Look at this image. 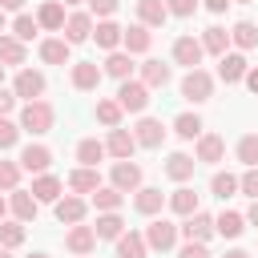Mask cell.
Returning a JSON list of instances; mask_svg holds the SVG:
<instances>
[{"mask_svg": "<svg viewBox=\"0 0 258 258\" xmlns=\"http://www.w3.org/2000/svg\"><path fill=\"white\" fill-rule=\"evenodd\" d=\"M52 121H56V113H52V105L48 101H28L24 109H20V133H32V137H40V133H48L52 129Z\"/></svg>", "mask_w": 258, "mask_h": 258, "instance_id": "6da1fadb", "label": "cell"}, {"mask_svg": "<svg viewBox=\"0 0 258 258\" xmlns=\"http://www.w3.org/2000/svg\"><path fill=\"white\" fill-rule=\"evenodd\" d=\"M181 97H185L189 105H206V101L214 97V77H210L206 69H189L185 81H181Z\"/></svg>", "mask_w": 258, "mask_h": 258, "instance_id": "7a4b0ae2", "label": "cell"}, {"mask_svg": "<svg viewBox=\"0 0 258 258\" xmlns=\"http://www.w3.org/2000/svg\"><path fill=\"white\" fill-rule=\"evenodd\" d=\"M117 105H121L125 113H141V109L149 105V85H145V81H121Z\"/></svg>", "mask_w": 258, "mask_h": 258, "instance_id": "3957f363", "label": "cell"}, {"mask_svg": "<svg viewBox=\"0 0 258 258\" xmlns=\"http://www.w3.org/2000/svg\"><path fill=\"white\" fill-rule=\"evenodd\" d=\"M177 234H181V230H177L173 222H165V218H157V222L145 226V242H149V250H161V254L177 246Z\"/></svg>", "mask_w": 258, "mask_h": 258, "instance_id": "277c9868", "label": "cell"}, {"mask_svg": "<svg viewBox=\"0 0 258 258\" xmlns=\"http://www.w3.org/2000/svg\"><path fill=\"white\" fill-rule=\"evenodd\" d=\"M177 230H181V238H185V242H210V238L218 234L214 218H210V214H202V210H198V214H189Z\"/></svg>", "mask_w": 258, "mask_h": 258, "instance_id": "5b68a950", "label": "cell"}, {"mask_svg": "<svg viewBox=\"0 0 258 258\" xmlns=\"http://www.w3.org/2000/svg\"><path fill=\"white\" fill-rule=\"evenodd\" d=\"M12 93L24 97V105H28V101H40V93H44V73H40V69H20Z\"/></svg>", "mask_w": 258, "mask_h": 258, "instance_id": "8992f818", "label": "cell"}, {"mask_svg": "<svg viewBox=\"0 0 258 258\" xmlns=\"http://www.w3.org/2000/svg\"><path fill=\"white\" fill-rule=\"evenodd\" d=\"M48 165H52V149L48 145L36 141V145H24L20 149V169H28V173L40 177V173H48Z\"/></svg>", "mask_w": 258, "mask_h": 258, "instance_id": "52a82bcc", "label": "cell"}, {"mask_svg": "<svg viewBox=\"0 0 258 258\" xmlns=\"http://www.w3.org/2000/svg\"><path fill=\"white\" fill-rule=\"evenodd\" d=\"M64 246H69L77 258H89V254H93V246H97V230H93V226H69Z\"/></svg>", "mask_w": 258, "mask_h": 258, "instance_id": "ba28073f", "label": "cell"}, {"mask_svg": "<svg viewBox=\"0 0 258 258\" xmlns=\"http://www.w3.org/2000/svg\"><path fill=\"white\" fill-rule=\"evenodd\" d=\"M202 56H206L202 40H194V36H177V40H173V60H177V64L198 69V64H202Z\"/></svg>", "mask_w": 258, "mask_h": 258, "instance_id": "9c48e42d", "label": "cell"}, {"mask_svg": "<svg viewBox=\"0 0 258 258\" xmlns=\"http://www.w3.org/2000/svg\"><path fill=\"white\" fill-rule=\"evenodd\" d=\"M105 149H109V157H117V161H129L133 157V149H137V137L129 133V129H109V141H105Z\"/></svg>", "mask_w": 258, "mask_h": 258, "instance_id": "30bf717a", "label": "cell"}, {"mask_svg": "<svg viewBox=\"0 0 258 258\" xmlns=\"http://www.w3.org/2000/svg\"><path fill=\"white\" fill-rule=\"evenodd\" d=\"M113 185L121 194H137L141 189V165L137 161H117L113 165Z\"/></svg>", "mask_w": 258, "mask_h": 258, "instance_id": "8fae6325", "label": "cell"}, {"mask_svg": "<svg viewBox=\"0 0 258 258\" xmlns=\"http://www.w3.org/2000/svg\"><path fill=\"white\" fill-rule=\"evenodd\" d=\"M93 16L89 12H69V20H64V40L69 44H81V40H89L93 36Z\"/></svg>", "mask_w": 258, "mask_h": 258, "instance_id": "7c38bea8", "label": "cell"}, {"mask_svg": "<svg viewBox=\"0 0 258 258\" xmlns=\"http://www.w3.org/2000/svg\"><path fill=\"white\" fill-rule=\"evenodd\" d=\"M133 206H137V214L153 218V214H161V210L169 206V198H165L161 189H153V185H141V189H137V198H133Z\"/></svg>", "mask_w": 258, "mask_h": 258, "instance_id": "4fadbf2b", "label": "cell"}, {"mask_svg": "<svg viewBox=\"0 0 258 258\" xmlns=\"http://www.w3.org/2000/svg\"><path fill=\"white\" fill-rule=\"evenodd\" d=\"M165 20H169L165 0H137V24H145V28H161Z\"/></svg>", "mask_w": 258, "mask_h": 258, "instance_id": "5bb4252c", "label": "cell"}, {"mask_svg": "<svg viewBox=\"0 0 258 258\" xmlns=\"http://www.w3.org/2000/svg\"><path fill=\"white\" fill-rule=\"evenodd\" d=\"M64 20H69V16H64V4H60V0H44L40 12H36V24L48 28V32H64Z\"/></svg>", "mask_w": 258, "mask_h": 258, "instance_id": "9a60e30c", "label": "cell"}, {"mask_svg": "<svg viewBox=\"0 0 258 258\" xmlns=\"http://www.w3.org/2000/svg\"><path fill=\"white\" fill-rule=\"evenodd\" d=\"M133 137H137V145H145V149H157V145L165 141V129H161V121H153V117H141V121L133 125Z\"/></svg>", "mask_w": 258, "mask_h": 258, "instance_id": "2e32d148", "label": "cell"}, {"mask_svg": "<svg viewBox=\"0 0 258 258\" xmlns=\"http://www.w3.org/2000/svg\"><path fill=\"white\" fill-rule=\"evenodd\" d=\"M69 189H73V194H97V189H101V173H97L93 165H77V169L69 173Z\"/></svg>", "mask_w": 258, "mask_h": 258, "instance_id": "e0dca14e", "label": "cell"}, {"mask_svg": "<svg viewBox=\"0 0 258 258\" xmlns=\"http://www.w3.org/2000/svg\"><path fill=\"white\" fill-rule=\"evenodd\" d=\"M36 198H32V189H12V198H8V210H12V218L16 222H32L36 218Z\"/></svg>", "mask_w": 258, "mask_h": 258, "instance_id": "ac0fdd59", "label": "cell"}, {"mask_svg": "<svg viewBox=\"0 0 258 258\" xmlns=\"http://www.w3.org/2000/svg\"><path fill=\"white\" fill-rule=\"evenodd\" d=\"M246 73H250V64H246V56H242V52H226V56H222V64H218V77H222L226 85L246 81Z\"/></svg>", "mask_w": 258, "mask_h": 258, "instance_id": "d6986e66", "label": "cell"}, {"mask_svg": "<svg viewBox=\"0 0 258 258\" xmlns=\"http://www.w3.org/2000/svg\"><path fill=\"white\" fill-rule=\"evenodd\" d=\"M97 85H101V69H97L93 60H77V64H73V89L93 93Z\"/></svg>", "mask_w": 258, "mask_h": 258, "instance_id": "ffe728a7", "label": "cell"}, {"mask_svg": "<svg viewBox=\"0 0 258 258\" xmlns=\"http://www.w3.org/2000/svg\"><path fill=\"white\" fill-rule=\"evenodd\" d=\"M222 157H226V141H222L218 133H202V137H198V161L218 165Z\"/></svg>", "mask_w": 258, "mask_h": 258, "instance_id": "44dd1931", "label": "cell"}, {"mask_svg": "<svg viewBox=\"0 0 258 258\" xmlns=\"http://www.w3.org/2000/svg\"><path fill=\"white\" fill-rule=\"evenodd\" d=\"M93 40H97V48L117 52V44L125 40V28H121V24H113V20H101V24L93 28Z\"/></svg>", "mask_w": 258, "mask_h": 258, "instance_id": "7402d4cb", "label": "cell"}, {"mask_svg": "<svg viewBox=\"0 0 258 258\" xmlns=\"http://www.w3.org/2000/svg\"><path fill=\"white\" fill-rule=\"evenodd\" d=\"M69 40L64 36H48V40H40V60L44 64H69Z\"/></svg>", "mask_w": 258, "mask_h": 258, "instance_id": "603a6c76", "label": "cell"}, {"mask_svg": "<svg viewBox=\"0 0 258 258\" xmlns=\"http://www.w3.org/2000/svg\"><path fill=\"white\" fill-rule=\"evenodd\" d=\"M60 189H64V185H60V177H52V173L32 177V198H36V202H52V206H56V202H60Z\"/></svg>", "mask_w": 258, "mask_h": 258, "instance_id": "cb8c5ba5", "label": "cell"}, {"mask_svg": "<svg viewBox=\"0 0 258 258\" xmlns=\"http://www.w3.org/2000/svg\"><path fill=\"white\" fill-rule=\"evenodd\" d=\"M121 44H125V52H129V56H133V52H149V44H153V32H149L145 24H129Z\"/></svg>", "mask_w": 258, "mask_h": 258, "instance_id": "d4e9b609", "label": "cell"}, {"mask_svg": "<svg viewBox=\"0 0 258 258\" xmlns=\"http://www.w3.org/2000/svg\"><path fill=\"white\" fill-rule=\"evenodd\" d=\"M56 222H69V226H81L85 222V198H60L56 202Z\"/></svg>", "mask_w": 258, "mask_h": 258, "instance_id": "484cf974", "label": "cell"}, {"mask_svg": "<svg viewBox=\"0 0 258 258\" xmlns=\"http://www.w3.org/2000/svg\"><path fill=\"white\" fill-rule=\"evenodd\" d=\"M145 250H149V242L137 230H129V234L117 238V258H145Z\"/></svg>", "mask_w": 258, "mask_h": 258, "instance_id": "4316f807", "label": "cell"}, {"mask_svg": "<svg viewBox=\"0 0 258 258\" xmlns=\"http://www.w3.org/2000/svg\"><path fill=\"white\" fill-rule=\"evenodd\" d=\"M194 165H198V157H189V153H169L165 173H169L173 181H189V177H194Z\"/></svg>", "mask_w": 258, "mask_h": 258, "instance_id": "83f0119b", "label": "cell"}, {"mask_svg": "<svg viewBox=\"0 0 258 258\" xmlns=\"http://www.w3.org/2000/svg\"><path fill=\"white\" fill-rule=\"evenodd\" d=\"M169 210H173V214H181V218L198 214V194H194L189 185H177V189L169 194Z\"/></svg>", "mask_w": 258, "mask_h": 258, "instance_id": "f1b7e54d", "label": "cell"}, {"mask_svg": "<svg viewBox=\"0 0 258 258\" xmlns=\"http://www.w3.org/2000/svg\"><path fill=\"white\" fill-rule=\"evenodd\" d=\"M226 44H230V32H226L222 24H210V28L202 32V48H206V52H214V56H226Z\"/></svg>", "mask_w": 258, "mask_h": 258, "instance_id": "f546056e", "label": "cell"}, {"mask_svg": "<svg viewBox=\"0 0 258 258\" xmlns=\"http://www.w3.org/2000/svg\"><path fill=\"white\" fill-rule=\"evenodd\" d=\"M105 73L117 77V81H133V56H129V52H109Z\"/></svg>", "mask_w": 258, "mask_h": 258, "instance_id": "4dcf8cb0", "label": "cell"}, {"mask_svg": "<svg viewBox=\"0 0 258 258\" xmlns=\"http://www.w3.org/2000/svg\"><path fill=\"white\" fill-rule=\"evenodd\" d=\"M141 81H145L149 89H165V85H169V64H161V60H145V64H141Z\"/></svg>", "mask_w": 258, "mask_h": 258, "instance_id": "1f68e13d", "label": "cell"}, {"mask_svg": "<svg viewBox=\"0 0 258 258\" xmlns=\"http://www.w3.org/2000/svg\"><path fill=\"white\" fill-rule=\"evenodd\" d=\"M105 153H109V149H105V141H97V137H85V141L77 145V161H81V165H93V169H97V161H101Z\"/></svg>", "mask_w": 258, "mask_h": 258, "instance_id": "d6a6232c", "label": "cell"}, {"mask_svg": "<svg viewBox=\"0 0 258 258\" xmlns=\"http://www.w3.org/2000/svg\"><path fill=\"white\" fill-rule=\"evenodd\" d=\"M121 202H125V194H121L117 185H101V189L93 194V206H97L101 214H113V210H121Z\"/></svg>", "mask_w": 258, "mask_h": 258, "instance_id": "836d02e7", "label": "cell"}, {"mask_svg": "<svg viewBox=\"0 0 258 258\" xmlns=\"http://www.w3.org/2000/svg\"><path fill=\"white\" fill-rule=\"evenodd\" d=\"M93 230H97V238H113V242H117V238L125 234V222H121V214L113 210V214H97V226H93Z\"/></svg>", "mask_w": 258, "mask_h": 258, "instance_id": "e575fe53", "label": "cell"}, {"mask_svg": "<svg viewBox=\"0 0 258 258\" xmlns=\"http://www.w3.org/2000/svg\"><path fill=\"white\" fill-rule=\"evenodd\" d=\"M214 226H218V234H222V238H238V234L246 230V218H242V214H234V210H222V214L214 218Z\"/></svg>", "mask_w": 258, "mask_h": 258, "instance_id": "d590c367", "label": "cell"}, {"mask_svg": "<svg viewBox=\"0 0 258 258\" xmlns=\"http://www.w3.org/2000/svg\"><path fill=\"white\" fill-rule=\"evenodd\" d=\"M230 40H234L238 48H258V24H250V20H238V24L230 28Z\"/></svg>", "mask_w": 258, "mask_h": 258, "instance_id": "8d00e7d4", "label": "cell"}, {"mask_svg": "<svg viewBox=\"0 0 258 258\" xmlns=\"http://www.w3.org/2000/svg\"><path fill=\"white\" fill-rule=\"evenodd\" d=\"M173 133H177L181 141H194V137H202V117H198V113H181V117L173 121Z\"/></svg>", "mask_w": 258, "mask_h": 258, "instance_id": "74e56055", "label": "cell"}, {"mask_svg": "<svg viewBox=\"0 0 258 258\" xmlns=\"http://www.w3.org/2000/svg\"><path fill=\"white\" fill-rule=\"evenodd\" d=\"M0 64H24V40L0 36Z\"/></svg>", "mask_w": 258, "mask_h": 258, "instance_id": "f35d334b", "label": "cell"}, {"mask_svg": "<svg viewBox=\"0 0 258 258\" xmlns=\"http://www.w3.org/2000/svg\"><path fill=\"white\" fill-rule=\"evenodd\" d=\"M238 161H242L246 169H258V133H246V137L238 141Z\"/></svg>", "mask_w": 258, "mask_h": 258, "instance_id": "ab89813d", "label": "cell"}, {"mask_svg": "<svg viewBox=\"0 0 258 258\" xmlns=\"http://www.w3.org/2000/svg\"><path fill=\"white\" fill-rule=\"evenodd\" d=\"M36 32H40V24H36V16H28V12H20V16L12 20V36H16V40H32Z\"/></svg>", "mask_w": 258, "mask_h": 258, "instance_id": "60d3db41", "label": "cell"}, {"mask_svg": "<svg viewBox=\"0 0 258 258\" xmlns=\"http://www.w3.org/2000/svg\"><path fill=\"white\" fill-rule=\"evenodd\" d=\"M121 113H125V109H121L117 101H97V121H101V125L117 129V125H121Z\"/></svg>", "mask_w": 258, "mask_h": 258, "instance_id": "b9f144b4", "label": "cell"}, {"mask_svg": "<svg viewBox=\"0 0 258 258\" xmlns=\"http://www.w3.org/2000/svg\"><path fill=\"white\" fill-rule=\"evenodd\" d=\"M210 189H214V198H222V202H226V198L238 189V177H234V173H226V169H218V173H214V181H210Z\"/></svg>", "mask_w": 258, "mask_h": 258, "instance_id": "7bdbcfd3", "label": "cell"}, {"mask_svg": "<svg viewBox=\"0 0 258 258\" xmlns=\"http://www.w3.org/2000/svg\"><path fill=\"white\" fill-rule=\"evenodd\" d=\"M24 242V222H0V246L16 250Z\"/></svg>", "mask_w": 258, "mask_h": 258, "instance_id": "ee69618b", "label": "cell"}, {"mask_svg": "<svg viewBox=\"0 0 258 258\" xmlns=\"http://www.w3.org/2000/svg\"><path fill=\"white\" fill-rule=\"evenodd\" d=\"M20 181V161H0V189H16Z\"/></svg>", "mask_w": 258, "mask_h": 258, "instance_id": "f6af8a7d", "label": "cell"}, {"mask_svg": "<svg viewBox=\"0 0 258 258\" xmlns=\"http://www.w3.org/2000/svg\"><path fill=\"white\" fill-rule=\"evenodd\" d=\"M16 141H20V125L8 121V117H0V149H12Z\"/></svg>", "mask_w": 258, "mask_h": 258, "instance_id": "bcb514c9", "label": "cell"}, {"mask_svg": "<svg viewBox=\"0 0 258 258\" xmlns=\"http://www.w3.org/2000/svg\"><path fill=\"white\" fill-rule=\"evenodd\" d=\"M238 189H242L246 198H254V202H258V169H246V173L238 177Z\"/></svg>", "mask_w": 258, "mask_h": 258, "instance_id": "7dc6e473", "label": "cell"}, {"mask_svg": "<svg viewBox=\"0 0 258 258\" xmlns=\"http://www.w3.org/2000/svg\"><path fill=\"white\" fill-rule=\"evenodd\" d=\"M169 16H194L198 12V0H165Z\"/></svg>", "mask_w": 258, "mask_h": 258, "instance_id": "c3c4849f", "label": "cell"}, {"mask_svg": "<svg viewBox=\"0 0 258 258\" xmlns=\"http://www.w3.org/2000/svg\"><path fill=\"white\" fill-rule=\"evenodd\" d=\"M117 4H121V0H89V8H93V16H101V20H109V16L117 12Z\"/></svg>", "mask_w": 258, "mask_h": 258, "instance_id": "681fc988", "label": "cell"}, {"mask_svg": "<svg viewBox=\"0 0 258 258\" xmlns=\"http://www.w3.org/2000/svg\"><path fill=\"white\" fill-rule=\"evenodd\" d=\"M177 258H210V250H206V242H185L177 250Z\"/></svg>", "mask_w": 258, "mask_h": 258, "instance_id": "f907efd6", "label": "cell"}, {"mask_svg": "<svg viewBox=\"0 0 258 258\" xmlns=\"http://www.w3.org/2000/svg\"><path fill=\"white\" fill-rule=\"evenodd\" d=\"M12 109H16V93L12 89H0V117H8Z\"/></svg>", "mask_w": 258, "mask_h": 258, "instance_id": "816d5d0a", "label": "cell"}, {"mask_svg": "<svg viewBox=\"0 0 258 258\" xmlns=\"http://www.w3.org/2000/svg\"><path fill=\"white\" fill-rule=\"evenodd\" d=\"M246 89H250V93H258V69H250V73H246Z\"/></svg>", "mask_w": 258, "mask_h": 258, "instance_id": "f5cc1de1", "label": "cell"}, {"mask_svg": "<svg viewBox=\"0 0 258 258\" xmlns=\"http://www.w3.org/2000/svg\"><path fill=\"white\" fill-rule=\"evenodd\" d=\"M0 8H4V12H20V8H24V0H0Z\"/></svg>", "mask_w": 258, "mask_h": 258, "instance_id": "db71d44e", "label": "cell"}, {"mask_svg": "<svg viewBox=\"0 0 258 258\" xmlns=\"http://www.w3.org/2000/svg\"><path fill=\"white\" fill-rule=\"evenodd\" d=\"M226 4H230V0H206V8H210V12H226Z\"/></svg>", "mask_w": 258, "mask_h": 258, "instance_id": "11a10c76", "label": "cell"}, {"mask_svg": "<svg viewBox=\"0 0 258 258\" xmlns=\"http://www.w3.org/2000/svg\"><path fill=\"white\" fill-rule=\"evenodd\" d=\"M246 218H250V222L258 226V202H250V214H246Z\"/></svg>", "mask_w": 258, "mask_h": 258, "instance_id": "9f6ffc18", "label": "cell"}, {"mask_svg": "<svg viewBox=\"0 0 258 258\" xmlns=\"http://www.w3.org/2000/svg\"><path fill=\"white\" fill-rule=\"evenodd\" d=\"M222 258H250V254H246V250H226Z\"/></svg>", "mask_w": 258, "mask_h": 258, "instance_id": "6f0895ef", "label": "cell"}, {"mask_svg": "<svg viewBox=\"0 0 258 258\" xmlns=\"http://www.w3.org/2000/svg\"><path fill=\"white\" fill-rule=\"evenodd\" d=\"M4 214H8V202H4V198H0V222H4Z\"/></svg>", "mask_w": 258, "mask_h": 258, "instance_id": "680465c9", "label": "cell"}, {"mask_svg": "<svg viewBox=\"0 0 258 258\" xmlns=\"http://www.w3.org/2000/svg\"><path fill=\"white\" fill-rule=\"evenodd\" d=\"M4 28H8V20H4V8H0V36H4Z\"/></svg>", "mask_w": 258, "mask_h": 258, "instance_id": "91938a15", "label": "cell"}, {"mask_svg": "<svg viewBox=\"0 0 258 258\" xmlns=\"http://www.w3.org/2000/svg\"><path fill=\"white\" fill-rule=\"evenodd\" d=\"M60 4H64V8H77V4H81V0H60Z\"/></svg>", "mask_w": 258, "mask_h": 258, "instance_id": "94428289", "label": "cell"}, {"mask_svg": "<svg viewBox=\"0 0 258 258\" xmlns=\"http://www.w3.org/2000/svg\"><path fill=\"white\" fill-rule=\"evenodd\" d=\"M0 258H12V250H8V246H0Z\"/></svg>", "mask_w": 258, "mask_h": 258, "instance_id": "6125c7cd", "label": "cell"}, {"mask_svg": "<svg viewBox=\"0 0 258 258\" xmlns=\"http://www.w3.org/2000/svg\"><path fill=\"white\" fill-rule=\"evenodd\" d=\"M0 89H4V64H0Z\"/></svg>", "mask_w": 258, "mask_h": 258, "instance_id": "be15d7a7", "label": "cell"}, {"mask_svg": "<svg viewBox=\"0 0 258 258\" xmlns=\"http://www.w3.org/2000/svg\"><path fill=\"white\" fill-rule=\"evenodd\" d=\"M28 258H48V254H28Z\"/></svg>", "mask_w": 258, "mask_h": 258, "instance_id": "e7e4bbea", "label": "cell"}, {"mask_svg": "<svg viewBox=\"0 0 258 258\" xmlns=\"http://www.w3.org/2000/svg\"><path fill=\"white\" fill-rule=\"evenodd\" d=\"M238 4H250V0H238Z\"/></svg>", "mask_w": 258, "mask_h": 258, "instance_id": "03108f58", "label": "cell"}]
</instances>
